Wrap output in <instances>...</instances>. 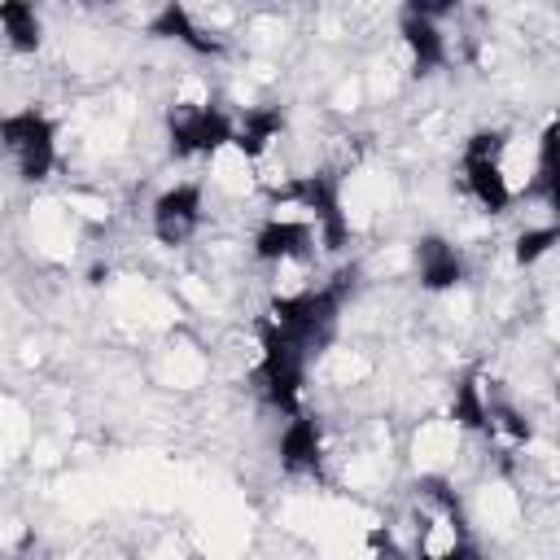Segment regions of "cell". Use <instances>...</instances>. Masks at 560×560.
I'll list each match as a JSON object with an SVG mask.
<instances>
[{"label":"cell","instance_id":"cell-17","mask_svg":"<svg viewBox=\"0 0 560 560\" xmlns=\"http://www.w3.org/2000/svg\"><path fill=\"white\" fill-rule=\"evenodd\" d=\"M368 547H372L376 560H407V556L398 551V542H394L389 529H372V534H368Z\"/></svg>","mask_w":560,"mask_h":560},{"label":"cell","instance_id":"cell-4","mask_svg":"<svg viewBox=\"0 0 560 560\" xmlns=\"http://www.w3.org/2000/svg\"><path fill=\"white\" fill-rule=\"evenodd\" d=\"M503 144H508V131H472L464 144V184L477 197V206H486L490 214H503L512 206V184L499 162Z\"/></svg>","mask_w":560,"mask_h":560},{"label":"cell","instance_id":"cell-10","mask_svg":"<svg viewBox=\"0 0 560 560\" xmlns=\"http://www.w3.org/2000/svg\"><path fill=\"white\" fill-rule=\"evenodd\" d=\"M416 276H420V284L433 289V293L455 289V284L464 280V258L455 254L451 241H442V236H420V241H416Z\"/></svg>","mask_w":560,"mask_h":560},{"label":"cell","instance_id":"cell-5","mask_svg":"<svg viewBox=\"0 0 560 560\" xmlns=\"http://www.w3.org/2000/svg\"><path fill=\"white\" fill-rule=\"evenodd\" d=\"M171 131V153L188 158V153H219L236 140V122L219 109V105H175L166 118Z\"/></svg>","mask_w":560,"mask_h":560},{"label":"cell","instance_id":"cell-14","mask_svg":"<svg viewBox=\"0 0 560 560\" xmlns=\"http://www.w3.org/2000/svg\"><path fill=\"white\" fill-rule=\"evenodd\" d=\"M451 420L459 429H477V433H490V398L481 389L477 376H464L455 385V398H451Z\"/></svg>","mask_w":560,"mask_h":560},{"label":"cell","instance_id":"cell-16","mask_svg":"<svg viewBox=\"0 0 560 560\" xmlns=\"http://www.w3.org/2000/svg\"><path fill=\"white\" fill-rule=\"evenodd\" d=\"M551 245H560V223H542V228H525L521 236H516V262L521 267H529V262H538Z\"/></svg>","mask_w":560,"mask_h":560},{"label":"cell","instance_id":"cell-11","mask_svg":"<svg viewBox=\"0 0 560 560\" xmlns=\"http://www.w3.org/2000/svg\"><path fill=\"white\" fill-rule=\"evenodd\" d=\"M324 459V438L315 416H293L280 433V464L284 472H315Z\"/></svg>","mask_w":560,"mask_h":560},{"label":"cell","instance_id":"cell-8","mask_svg":"<svg viewBox=\"0 0 560 560\" xmlns=\"http://www.w3.org/2000/svg\"><path fill=\"white\" fill-rule=\"evenodd\" d=\"M398 35H402V44L411 52V70L416 74H433L446 61V35H442V26L433 18H420L416 9H402Z\"/></svg>","mask_w":560,"mask_h":560},{"label":"cell","instance_id":"cell-13","mask_svg":"<svg viewBox=\"0 0 560 560\" xmlns=\"http://www.w3.org/2000/svg\"><path fill=\"white\" fill-rule=\"evenodd\" d=\"M280 131H284V114H280V109H245V118L236 122L232 149L254 162V158H262V153L280 140Z\"/></svg>","mask_w":560,"mask_h":560},{"label":"cell","instance_id":"cell-1","mask_svg":"<svg viewBox=\"0 0 560 560\" xmlns=\"http://www.w3.org/2000/svg\"><path fill=\"white\" fill-rule=\"evenodd\" d=\"M350 284H354V271H337L324 289L284 293V298L271 302V319H276L306 354H315V350H324V346L332 341L337 315H341V302H346Z\"/></svg>","mask_w":560,"mask_h":560},{"label":"cell","instance_id":"cell-15","mask_svg":"<svg viewBox=\"0 0 560 560\" xmlns=\"http://www.w3.org/2000/svg\"><path fill=\"white\" fill-rule=\"evenodd\" d=\"M0 26H4L9 48H18V52H35V48H39V18H35L31 4L4 0V4H0Z\"/></svg>","mask_w":560,"mask_h":560},{"label":"cell","instance_id":"cell-2","mask_svg":"<svg viewBox=\"0 0 560 560\" xmlns=\"http://www.w3.org/2000/svg\"><path fill=\"white\" fill-rule=\"evenodd\" d=\"M258 341H262V359H258V385H262V398L284 411L289 420L302 416L298 411V398H302V381H306V350L267 315L258 319Z\"/></svg>","mask_w":560,"mask_h":560},{"label":"cell","instance_id":"cell-18","mask_svg":"<svg viewBox=\"0 0 560 560\" xmlns=\"http://www.w3.org/2000/svg\"><path fill=\"white\" fill-rule=\"evenodd\" d=\"M411 560H477V547L464 538V542H455V547H446V551H420V556H411Z\"/></svg>","mask_w":560,"mask_h":560},{"label":"cell","instance_id":"cell-6","mask_svg":"<svg viewBox=\"0 0 560 560\" xmlns=\"http://www.w3.org/2000/svg\"><path fill=\"white\" fill-rule=\"evenodd\" d=\"M201 223V188L197 184H175L158 192L153 201V236L162 245H184Z\"/></svg>","mask_w":560,"mask_h":560},{"label":"cell","instance_id":"cell-9","mask_svg":"<svg viewBox=\"0 0 560 560\" xmlns=\"http://www.w3.org/2000/svg\"><path fill=\"white\" fill-rule=\"evenodd\" d=\"M149 31H153V35H162V39L184 44V48H188V52H197V57H223V48H228L214 31L197 26V22H192V13H188L184 4H166V9L149 22Z\"/></svg>","mask_w":560,"mask_h":560},{"label":"cell","instance_id":"cell-12","mask_svg":"<svg viewBox=\"0 0 560 560\" xmlns=\"http://www.w3.org/2000/svg\"><path fill=\"white\" fill-rule=\"evenodd\" d=\"M534 197H542L560 223V122H551L542 136H538V162H534V184H529Z\"/></svg>","mask_w":560,"mask_h":560},{"label":"cell","instance_id":"cell-7","mask_svg":"<svg viewBox=\"0 0 560 560\" xmlns=\"http://www.w3.org/2000/svg\"><path fill=\"white\" fill-rule=\"evenodd\" d=\"M315 228L302 219H280L271 214L258 232H254V254L262 262H306L315 254Z\"/></svg>","mask_w":560,"mask_h":560},{"label":"cell","instance_id":"cell-3","mask_svg":"<svg viewBox=\"0 0 560 560\" xmlns=\"http://www.w3.org/2000/svg\"><path fill=\"white\" fill-rule=\"evenodd\" d=\"M0 140H4V153L13 158L18 175L31 179V184L48 179V171L57 166V127H52V118L39 114V109L4 114Z\"/></svg>","mask_w":560,"mask_h":560}]
</instances>
